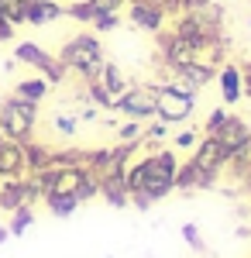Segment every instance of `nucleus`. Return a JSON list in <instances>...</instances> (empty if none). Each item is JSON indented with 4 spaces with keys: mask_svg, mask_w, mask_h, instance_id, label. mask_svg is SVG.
<instances>
[{
    "mask_svg": "<svg viewBox=\"0 0 251 258\" xmlns=\"http://www.w3.org/2000/svg\"><path fill=\"white\" fill-rule=\"evenodd\" d=\"M66 14V7L55 4V0H31L28 7H24V21L28 24H48V21H55Z\"/></svg>",
    "mask_w": 251,
    "mask_h": 258,
    "instance_id": "obj_8",
    "label": "nucleus"
},
{
    "mask_svg": "<svg viewBox=\"0 0 251 258\" xmlns=\"http://www.w3.org/2000/svg\"><path fill=\"white\" fill-rule=\"evenodd\" d=\"M135 135H138V124H128V127L120 131V138H124V141H131V138H135Z\"/></svg>",
    "mask_w": 251,
    "mask_h": 258,
    "instance_id": "obj_17",
    "label": "nucleus"
},
{
    "mask_svg": "<svg viewBox=\"0 0 251 258\" xmlns=\"http://www.w3.org/2000/svg\"><path fill=\"white\" fill-rule=\"evenodd\" d=\"M182 234H186V241H190V244H200V241H196L200 234H196V227H193V224H186V231H182Z\"/></svg>",
    "mask_w": 251,
    "mask_h": 258,
    "instance_id": "obj_16",
    "label": "nucleus"
},
{
    "mask_svg": "<svg viewBox=\"0 0 251 258\" xmlns=\"http://www.w3.org/2000/svg\"><path fill=\"white\" fill-rule=\"evenodd\" d=\"M24 169V152L18 141H0V176H18Z\"/></svg>",
    "mask_w": 251,
    "mask_h": 258,
    "instance_id": "obj_9",
    "label": "nucleus"
},
{
    "mask_svg": "<svg viewBox=\"0 0 251 258\" xmlns=\"http://www.w3.org/2000/svg\"><path fill=\"white\" fill-rule=\"evenodd\" d=\"M179 165H175L172 152H158L152 159L138 162L135 169L128 172V193H135V200L141 207H148L152 200H162L169 189L175 186Z\"/></svg>",
    "mask_w": 251,
    "mask_h": 258,
    "instance_id": "obj_1",
    "label": "nucleus"
},
{
    "mask_svg": "<svg viewBox=\"0 0 251 258\" xmlns=\"http://www.w3.org/2000/svg\"><path fill=\"white\" fill-rule=\"evenodd\" d=\"M55 127L62 131V135H73V131H76V120H73V117H62V114H58V117H55Z\"/></svg>",
    "mask_w": 251,
    "mask_h": 258,
    "instance_id": "obj_14",
    "label": "nucleus"
},
{
    "mask_svg": "<svg viewBox=\"0 0 251 258\" xmlns=\"http://www.w3.org/2000/svg\"><path fill=\"white\" fill-rule=\"evenodd\" d=\"M241 80H244V93H248V97H251V66H248V69H244V76H241Z\"/></svg>",
    "mask_w": 251,
    "mask_h": 258,
    "instance_id": "obj_19",
    "label": "nucleus"
},
{
    "mask_svg": "<svg viewBox=\"0 0 251 258\" xmlns=\"http://www.w3.org/2000/svg\"><path fill=\"white\" fill-rule=\"evenodd\" d=\"M14 93L24 97V100H31V103H38V100L48 93V80H38V76H35V80H21Z\"/></svg>",
    "mask_w": 251,
    "mask_h": 258,
    "instance_id": "obj_12",
    "label": "nucleus"
},
{
    "mask_svg": "<svg viewBox=\"0 0 251 258\" xmlns=\"http://www.w3.org/2000/svg\"><path fill=\"white\" fill-rule=\"evenodd\" d=\"M114 107H117V110H124V114H131V117H152V114H155V93L128 90V93L114 97Z\"/></svg>",
    "mask_w": 251,
    "mask_h": 258,
    "instance_id": "obj_6",
    "label": "nucleus"
},
{
    "mask_svg": "<svg viewBox=\"0 0 251 258\" xmlns=\"http://www.w3.org/2000/svg\"><path fill=\"white\" fill-rule=\"evenodd\" d=\"M103 90H107V93H124V76H120V73H117V66H107V69H103Z\"/></svg>",
    "mask_w": 251,
    "mask_h": 258,
    "instance_id": "obj_13",
    "label": "nucleus"
},
{
    "mask_svg": "<svg viewBox=\"0 0 251 258\" xmlns=\"http://www.w3.org/2000/svg\"><path fill=\"white\" fill-rule=\"evenodd\" d=\"M220 93H224V100H227V103H234V100L244 93V80H241V69L227 66V69L220 73Z\"/></svg>",
    "mask_w": 251,
    "mask_h": 258,
    "instance_id": "obj_10",
    "label": "nucleus"
},
{
    "mask_svg": "<svg viewBox=\"0 0 251 258\" xmlns=\"http://www.w3.org/2000/svg\"><path fill=\"white\" fill-rule=\"evenodd\" d=\"M193 110V93L179 86H162L155 90V114L162 120H186Z\"/></svg>",
    "mask_w": 251,
    "mask_h": 258,
    "instance_id": "obj_4",
    "label": "nucleus"
},
{
    "mask_svg": "<svg viewBox=\"0 0 251 258\" xmlns=\"http://www.w3.org/2000/svg\"><path fill=\"white\" fill-rule=\"evenodd\" d=\"M4 7H14V4H31V0H0Z\"/></svg>",
    "mask_w": 251,
    "mask_h": 258,
    "instance_id": "obj_20",
    "label": "nucleus"
},
{
    "mask_svg": "<svg viewBox=\"0 0 251 258\" xmlns=\"http://www.w3.org/2000/svg\"><path fill=\"white\" fill-rule=\"evenodd\" d=\"M131 18H135V24H141V28H148V31H155L158 24H162V11L155 7V4H135V11H131Z\"/></svg>",
    "mask_w": 251,
    "mask_h": 258,
    "instance_id": "obj_11",
    "label": "nucleus"
},
{
    "mask_svg": "<svg viewBox=\"0 0 251 258\" xmlns=\"http://www.w3.org/2000/svg\"><path fill=\"white\" fill-rule=\"evenodd\" d=\"M62 66H73V69H79L83 76H97L100 69V45L97 38H90V35H79V38H73L66 48H62Z\"/></svg>",
    "mask_w": 251,
    "mask_h": 258,
    "instance_id": "obj_3",
    "label": "nucleus"
},
{
    "mask_svg": "<svg viewBox=\"0 0 251 258\" xmlns=\"http://www.w3.org/2000/svg\"><path fill=\"white\" fill-rule=\"evenodd\" d=\"M213 138L224 145V152H227V155H234L237 148H244V145L251 141V135H248V127H244L237 117H227L217 131H213Z\"/></svg>",
    "mask_w": 251,
    "mask_h": 258,
    "instance_id": "obj_7",
    "label": "nucleus"
},
{
    "mask_svg": "<svg viewBox=\"0 0 251 258\" xmlns=\"http://www.w3.org/2000/svg\"><path fill=\"white\" fill-rule=\"evenodd\" d=\"M18 59L28 62V66H35V69H41V76L45 80H62V62H55L41 45H35V41H24V45H18Z\"/></svg>",
    "mask_w": 251,
    "mask_h": 258,
    "instance_id": "obj_5",
    "label": "nucleus"
},
{
    "mask_svg": "<svg viewBox=\"0 0 251 258\" xmlns=\"http://www.w3.org/2000/svg\"><path fill=\"white\" fill-rule=\"evenodd\" d=\"M193 141H196V135H190V131H186V135H179V145H182V148H190Z\"/></svg>",
    "mask_w": 251,
    "mask_h": 258,
    "instance_id": "obj_18",
    "label": "nucleus"
},
{
    "mask_svg": "<svg viewBox=\"0 0 251 258\" xmlns=\"http://www.w3.org/2000/svg\"><path fill=\"white\" fill-rule=\"evenodd\" d=\"M35 117H38V110H35V103L24 97H14L4 100V107H0V127H4V135L14 141H24L31 135V127H35Z\"/></svg>",
    "mask_w": 251,
    "mask_h": 258,
    "instance_id": "obj_2",
    "label": "nucleus"
},
{
    "mask_svg": "<svg viewBox=\"0 0 251 258\" xmlns=\"http://www.w3.org/2000/svg\"><path fill=\"white\" fill-rule=\"evenodd\" d=\"M90 4H93V7H97L100 14H103V11H117V7H120L124 0H90Z\"/></svg>",
    "mask_w": 251,
    "mask_h": 258,
    "instance_id": "obj_15",
    "label": "nucleus"
}]
</instances>
